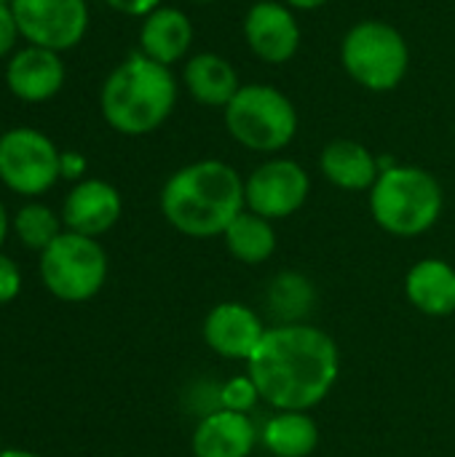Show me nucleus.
Instances as JSON below:
<instances>
[{"mask_svg": "<svg viewBox=\"0 0 455 457\" xmlns=\"http://www.w3.org/2000/svg\"><path fill=\"white\" fill-rule=\"evenodd\" d=\"M247 375L260 399L279 412H308L338 383L341 351L335 340L311 324H276L265 329L247 361Z\"/></svg>", "mask_w": 455, "mask_h": 457, "instance_id": "nucleus-1", "label": "nucleus"}, {"mask_svg": "<svg viewBox=\"0 0 455 457\" xmlns=\"http://www.w3.org/2000/svg\"><path fill=\"white\" fill-rule=\"evenodd\" d=\"M244 209V177L217 158L177 169L161 187L164 220L188 238L223 236Z\"/></svg>", "mask_w": 455, "mask_h": 457, "instance_id": "nucleus-2", "label": "nucleus"}, {"mask_svg": "<svg viewBox=\"0 0 455 457\" xmlns=\"http://www.w3.org/2000/svg\"><path fill=\"white\" fill-rule=\"evenodd\" d=\"M177 94L180 86L172 67L158 64L137 51L105 78L99 110L113 131L123 137H145L169 120Z\"/></svg>", "mask_w": 455, "mask_h": 457, "instance_id": "nucleus-3", "label": "nucleus"}, {"mask_svg": "<svg viewBox=\"0 0 455 457\" xmlns=\"http://www.w3.org/2000/svg\"><path fill=\"white\" fill-rule=\"evenodd\" d=\"M445 195L432 171L394 163L381 171L370 190V214L381 230L397 238H416L432 230L442 214Z\"/></svg>", "mask_w": 455, "mask_h": 457, "instance_id": "nucleus-4", "label": "nucleus"}, {"mask_svg": "<svg viewBox=\"0 0 455 457\" xmlns=\"http://www.w3.org/2000/svg\"><path fill=\"white\" fill-rule=\"evenodd\" d=\"M228 134L247 150L274 155L284 150L300 126L292 99L268 83H241L223 110Z\"/></svg>", "mask_w": 455, "mask_h": 457, "instance_id": "nucleus-5", "label": "nucleus"}, {"mask_svg": "<svg viewBox=\"0 0 455 457\" xmlns=\"http://www.w3.org/2000/svg\"><path fill=\"white\" fill-rule=\"evenodd\" d=\"M341 64L354 83L373 94L394 91L410 70L405 35L381 19L357 21L341 40Z\"/></svg>", "mask_w": 455, "mask_h": 457, "instance_id": "nucleus-6", "label": "nucleus"}, {"mask_svg": "<svg viewBox=\"0 0 455 457\" xmlns=\"http://www.w3.org/2000/svg\"><path fill=\"white\" fill-rule=\"evenodd\" d=\"M107 252L97 238L62 230L48 249L40 252V281L62 303H86L97 297L107 281Z\"/></svg>", "mask_w": 455, "mask_h": 457, "instance_id": "nucleus-7", "label": "nucleus"}, {"mask_svg": "<svg viewBox=\"0 0 455 457\" xmlns=\"http://www.w3.org/2000/svg\"><path fill=\"white\" fill-rule=\"evenodd\" d=\"M62 150L32 126H13L0 134V182L24 198L48 193L62 179Z\"/></svg>", "mask_w": 455, "mask_h": 457, "instance_id": "nucleus-8", "label": "nucleus"}, {"mask_svg": "<svg viewBox=\"0 0 455 457\" xmlns=\"http://www.w3.org/2000/svg\"><path fill=\"white\" fill-rule=\"evenodd\" d=\"M21 40L56 54L75 48L88 29L86 0H11Z\"/></svg>", "mask_w": 455, "mask_h": 457, "instance_id": "nucleus-9", "label": "nucleus"}, {"mask_svg": "<svg viewBox=\"0 0 455 457\" xmlns=\"http://www.w3.org/2000/svg\"><path fill=\"white\" fill-rule=\"evenodd\" d=\"M311 193L308 171L292 158H271L244 179L247 209L265 220H287L303 209Z\"/></svg>", "mask_w": 455, "mask_h": 457, "instance_id": "nucleus-10", "label": "nucleus"}, {"mask_svg": "<svg viewBox=\"0 0 455 457\" xmlns=\"http://www.w3.org/2000/svg\"><path fill=\"white\" fill-rule=\"evenodd\" d=\"M241 29L249 51L265 64H287L300 51V21L295 11L282 0L252 3Z\"/></svg>", "mask_w": 455, "mask_h": 457, "instance_id": "nucleus-11", "label": "nucleus"}, {"mask_svg": "<svg viewBox=\"0 0 455 457\" xmlns=\"http://www.w3.org/2000/svg\"><path fill=\"white\" fill-rule=\"evenodd\" d=\"M67 70L62 62V54L40 46H24L13 51L5 62V86L8 91L27 102L40 104L54 99L64 86Z\"/></svg>", "mask_w": 455, "mask_h": 457, "instance_id": "nucleus-12", "label": "nucleus"}, {"mask_svg": "<svg viewBox=\"0 0 455 457\" xmlns=\"http://www.w3.org/2000/svg\"><path fill=\"white\" fill-rule=\"evenodd\" d=\"M123 201L115 185L105 179H80L70 187L62 204V222L64 230L99 238L115 228L121 220Z\"/></svg>", "mask_w": 455, "mask_h": 457, "instance_id": "nucleus-13", "label": "nucleus"}, {"mask_svg": "<svg viewBox=\"0 0 455 457\" xmlns=\"http://www.w3.org/2000/svg\"><path fill=\"white\" fill-rule=\"evenodd\" d=\"M263 335V319L244 303H220L204 319V343L231 361H249Z\"/></svg>", "mask_w": 455, "mask_h": 457, "instance_id": "nucleus-14", "label": "nucleus"}, {"mask_svg": "<svg viewBox=\"0 0 455 457\" xmlns=\"http://www.w3.org/2000/svg\"><path fill=\"white\" fill-rule=\"evenodd\" d=\"M257 439L260 431L249 415L215 410L198 420L190 450L196 457H249L257 447Z\"/></svg>", "mask_w": 455, "mask_h": 457, "instance_id": "nucleus-15", "label": "nucleus"}, {"mask_svg": "<svg viewBox=\"0 0 455 457\" xmlns=\"http://www.w3.org/2000/svg\"><path fill=\"white\" fill-rule=\"evenodd\" d=\"M196 29L190 16L182 8L161 5L142 19L139 27V51L158 64H177L188 56Z\"/></svg>", "mask_w": 455, "mask_h": 457, "instance_id": "nucleus-16", "label": "nucleus"}, {"mask_svg": "<svg viewBox=\"0 0 455 457\" xmlns=\"http://www.w3.org/2000/svg\"><path fill=\"white\" fill-rule=\"evenodd\" d=\"M405 295L416 311L432 319L455 313V268L440 257L418 260L405 276Z\"/></svg>", "mask_w": 455, "mask_h": 457, "instance_id": "nucleus-17", "label": "nucleus"}, {"mask_svg": "<svg viewBox=\"0 0 455 457\" xmlns=\"http://www.w3.org/2000/svg\"><path fill=\"white\" fill-rule=\"evenodd\" d=\"M319 169L330 185L349 193L373 190L381 177V161L357 139H333L319 155Z\"/></svg>", "mask_w": 455, "mask_h": 457, "instance_id": "nucleus-18", "label": "nucleus"}, {"mask_svg": "<svg viewBox=\"0 0 455 457\" xmlns=\"http://www.w3.org/2000/svg\"><path fill=\"white\" fill-rule=\"evenodd\" d=\"M182 83L198 104L220 107V110H225V104L241 88L236 67L215 51H201L188 56L182 67Z\"/></svg>", "mask_w": 455, "mask_h": 457, "instance_id": "nucleus-19", "label": "nucleus"}, {"mask_svg": "<svg viewBox=\"0 0 455 457\" xmlns=\"http://www.w3.org/2000/svg\"><path fill=\"white\" fill-rule=\"evenodd\" d=\"M260 442L274 457H308L319 447V426L308 412H279L263 426Z\"/></svg>", "mask_w": 455, "mask_h": 457, "instance_id": "nucleus-20", "label": "nucleus"}, {"mask_svg": "<svg viewBox=\"0 0 455 457\" xmlns=\"http://www.w3.org/2000/svg\"><path fill=\"white\" fill-rule=\"evenodd\" d=\"M223 238H225V249L231 252V257L244 265H260V262L271 260L276 252V244H279L274 222L249 209H244L228 225Z\"/></svg>", "mask_w": 455, "mask_h": 457, "instance_id": "nucleus-21", "label": "nucleus"}, {"mask_svg": "<svg viewBox=\"0 0 455 457\" xmlns=\"http://www.w3.org/2000/svg\"><path fill=\"white\" fill-rule=\"evenodd\" d=\"M316 303L314 284L295 270L279 273L268 287V308L279 319V324H303L300 319L311 313Z\"/></svg>", "mask_w": 455, "mask_h": 457, "instance_id": "nucleus-22", "label": "nucleus"}, {"mask_svg": "<svg viewBox=\"0 0 455 457\" xmlns=\"http://www.w3.org/2000/svg\"><path fill=\"white\" fill-rule=\"evenodd\" d=\"M62 214H56L51 206L40 204V201H29L24 204L13 220H11V228H13V236L19 238L21 246L32 249V252H43L54 244V238L62 233Z\"/></svg>", "mask_w": 455, "mask_h": 457, "instance_id": "nucleus-23", "label": "nucleus"}, {"mask_svg": "<svg viewBox=\"0 0 455 457\" xmlns=\"http://www.w3.org/2000/svg\"><path fill=\"white\" fill-rule=\"evenodd\" d=\"M260 402V391L252 383V378H233L225 386H220V407L231 412H244L249 415Z\"/></svg>", "mask_w": 455, "mask_h": 457, "instance_id": "nucleus-24", "label": "nucleus"}, {"mask_svg": "<svg viewBox=\"0 0 455 457\" xmlns=\"http://www.w3.org/2000/svg\"><path fill=\"white\" fill-rule=\"evenodd\" d=\"M21 292V270L19 265L0 252V305H8Z\"/></svg>", "mask_w": 455, "mask_h": 457, "instance_id": "nucleus-25", "label": "nucleus"}, {"mask_svg": "<svg viewBox=\"0 0 455 457\" xmlns=\"http://www.w3.org/2000/svg\"><path fill=\"white\" fill-rule=\"evenodd\" d=\"M21 40L16 16L11 3H0V59H8L16 51V43Z\"/></svg>", "mask_w": 455, "mask_h": 457, "instance_id": "nucleus-26", "label": "nucleus"}, {"mask_svg": "<svg viewBox=\"0 0 455 457\" xmlns=\"http://www.w3.org/2000/svg\"><path fill=\"white\" fill-rule=\"evenodd\" d=\"M105 3L123 16H137V19H145L147 13L161 8V0H105Z\"/></svg>", "mask_w": 455, "mask_h": 457, "instance_id": "nucleus-27", "label": "nucleus"}, {"mask_svg": "<svg viewBox=\"0 0 455 457\" xmlns=\"http://www.w3.org/2000/svg\"><path fill=\"white\" fill-rule=\"evenodd\" d=\"M59 169H62V179L80 182L83 174H86V158H83L80 153H75V150H62Z\"/></svg>", "mask_w": 455, "mask_h": 457, "instance_id": "nucleus-28", "label": "nucleus"}, {"mask_svg": "<svg viewBox=\"0 0 455 457\" xmlns=\"http://www.w3.org/2000/svg\"><path fill=\"white\" fill-rule=\"evenodd\" d=\"M282 3H287L290 8H298V11H316V8L327 5L330 0H282Z\"/></svg>", "mask_w": 455, "mask_h": 457, "instance_id": "nucleus-29", "label": "nucleus"}, {"mask_svg": "<svg viewBox=\"0 0 455 457\" xmlns=\"http://www.w3.org/2000/svg\"><path fill=\"white\" fill-rule=\"evenodd\" d=\"M8 228H11V220H8V212H5V206L0 204V246L5 244V236H8Z\"/></svg>", "mask_w": 455, "mask_h": 457, "instance_id": "nucleus-30", "label": "nucleus"}, {"mask_svg": "<svg viewBox=\"0 0 455 457\" xmlns=\"http://www.w3.org/2000/svg\"><path fill=\"white\" fill-rule=\"evenodd\" d=\"M0 457H43L38 453H29V450H3Z\"/></svg>", "mask_w": 455, "mask_h": 457, "instance_id": "nucleus-31", "label": "nucleus"}, {"mask_svg": "<svg viewBox=\"0 0 455 457\" xmlns=\"http://www.w3.org/2000/svg\"><path fill=\"white\" fill-rule=\"evenodd\" d=\"M196 3H209V0H196Z\"/></svg>", "mask_w": 455, "mask_h": 457, "instance_id": "nucleus-32", "label": "nucleus"}, {"mask_svg": "<svg viewBox=\"0 0 455 457\" xmlns=\"http://www.w3.org/2000/svg\"><path fill=\"white\" fill-rule=\"evenodd\" d=\"M0 3H11V0H0Z\"/></svg>", "mask_w": 455, "mask_h": 457, "instance_id": "nucleus-33", "label": "nucleus"}, {"mask_svg": "<svg viewBox=\"0 0 455 457\" xmlns=\"http://www.w3.org/2000/svg\"><path fill=\"white\" fill-rule=\"evenodd\" d=\"M0 453H3V447H0Z\"/></svg>", "mask_w": 455, "mask_h": 457, "instance_id": "nucleus-34", "label": "nucleus"}]
</instances>
